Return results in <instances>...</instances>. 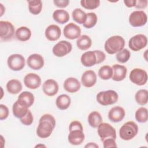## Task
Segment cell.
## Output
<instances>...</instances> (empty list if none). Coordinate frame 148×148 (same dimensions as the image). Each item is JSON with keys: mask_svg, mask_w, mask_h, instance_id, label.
Returning a JSON list of instances; mask_svg holds the SVG:
<instances>
[{"mask_svg": "<svg viewBox=\"0 0 148 148\" xmlns=\"http://www.w3.org/2000/svg\"><path fill=\"white\" fill-rule=\"evenodd\" d=\"M55 127L56 120L54 117L51 114H45L39 119V125L36 129V134L40 138H47L51 135Z\"/></svg>", "mask_w": 148, "mask_h": 148, "instance_id": "obj_1", "label": "cell"}, {"mask_svg": "<svg viewBox=\"0 0 148 148\" xmlns=\"http://www.w3.org/2000/svg\"><path fill=\"white\" fill-rule=\"evenodd\" d=\"M69 134L68 136V140L69 143L72 145H81L84 140L85 136L83 132L82 124L79 121H73L69 126Z\"/></svg>", "mask_w": 148, "mask_h": 148, "instance_id": "obj_2", "label": "cell"}, {"mask_svg": "<svg viewBox=\"0 0 148 148\" xmlns=\"http://www.w3.org/2000/svg\"><path fill=\"white\" fill-rule=\"evenodd\" d=\"M105 54L100 50L88 51L84 53L80 58L81 63L86 67H91L100 64L105 60Z\"/></svg>", "mask_w": 148, "mask_h": 148, "instance_id": "obj_3", "label": "cell"}, {"mask_svg": "<svg viewBox=\"0 0 148 148\" xmlns=\"http://www.w3.org/2000/svg\"><path fill=\"white\" fill-rule=\"evenodd\" d=\"M125 42L124 38L119 35L109 38L105 42L104 49L109 54H114L124 49Z\"/></svg>", "mask_w": 148, "mask_h": 148, "instance_id": "obj_4", "label": "cell"}, {"mask_svg": "<svg viewBox=\"0 0 148 148\" xmlns=\"http://www.w3.org/2000/svg\"><path fill=\"white\" fill-rule=\"evenodd\" d=\"M138 125L134 121H130L124 123L119 130L120 137L124 140H129L134 138L138 134Z\"/></svg>", "mask_w": 148, "mask_h": 148, "instance_id": "obj_5", "label": "cell"}, {"mask_svg": "<svg viewBox=\"0 0 148 148\" xmlns=\"http://www.w3.org/2000/svg\"><path fill=\"white\" fill-rule=\"evenodd\" d=\"M119 99L116 91L109 90L98 92L96 97L97 101L102 106H108L116 103Z\"/></svg>", "mask_w": 148, "mask_h": 148, "instance_id": "obj_6", "label": "cell"}, {"mask_svg": "<svg viewBox=\"0 0 148 148\" xmlns=\"http://www.w3.org/2000/svg\"><path fill=\"white\" fill-rule=\"evenodd\" d=\"M7 64L8 67L11 70L19 71L24 68L25 60L22 55L19 54H13L8 57Z\"/></svg>", "mask_w": 148, "mask_h": 148, "instance_id": "obj_7", "label": "cell"}, {"mask_svg": "<svg viewBox=\"0 0 148 148\" xmlns=\"http://www.w3.org/2000/svg\"><path fill=\"white\" fill-rule=\"evenodd\" d=\"M130 80L137 86H143L147 81V73L143 69L134 68L130 73Z\"/></svg>", "mask_w": 148, "mask_h": 148, "instance_id": "obj_8", "label": "cell"}, {"mask_svg": "<svg viewBox=\"0 0 148 148\" xmlns=\"http://www.w3.org/2000/svg\"><path fill=\"white\" fill-rule=\"evenodd\" d=\"M97 128V132L101 138V141H103L105 139L109 138H112L116 139V130L110 124L106 123H101Z\"/></svg>", "mask_w": 148, "mask_h": 148, "instance_id": "obj_9", "label": "cell"}, {"mask_svg": "<svg viewBox=\"0 0 148 148\" xmlns=\"http://www.w3.org/2000/svg\"><path fill=\"white\" fill-rule=\"evenodd\" d=\"M147 21V16L143 10L132 12L129 17V23L134 27H139L145 25Z\"/></svg>", "mask_w": 148, "mask_h": 148, "instance_id": "obj_10", "label": "cell"}, {"mask_svg": "<svg viewBox=\"0 0 148 148\" xmlns=\"http://www.w3.org/2000/svg\"><path fill=\"white\" fill-rule=\"evenodd\" d=\"M147 44L146 36L143 34H137L131 37L128 42V47L134 51H138L145 48Z\"/></svg>", "mask_w": 148, "mask_h": 148, "instance_id": "obj_11", "label": "cell"}, {"mask_svg": "<svg viewBox=\"0 0 148 148\" xmlns=\"http://www.w3.org/2000/svg\"><path fill=\"white\" fill-rule=\"evenodd\" d=\"M14 27L8 21H0V39L1 41L10 40L14 34Z\"/></svg>", "mask_w": 148, "mask_h": 148, "instance_id": "obj_12", "label": "cell"}, {"mask_svg": "<svg viewBox=\"0 0 148 148\" xmlns=\"http://www.w3.org/2000/svg\"><path fill=\"white\" fill-rule=\"evenodd\" d=\"M72 45L69 42L61 40L54 46L52 51L56 57H62L69 54L72 51Z\"/></svg>", "mask_w": 148, "mask_h": 148, "instance_id": "obj_13", "label": "cell"}, {"mask_svg": "<svg viewBox=\"0 0 148 148\" xmlns=\"http://www.w3.org/2000/svg\"><path fill=\"white\" fill-rule=\"evenodd\" d=\"M63 33L66 38L73 40L77 39L80 36L81 29L77 25L73 23H71L65 26Z\"/></svg>", "mask_w": 148, "mask_h": 148, "instance_id": "obj_14", "label": "cell"}, {"mask_svg": "<svg viewBox=\"0 0 148 148\" xmlns=\"http://www.w3.org/2000/svg\"><path fill=\"white\" fill-rule=\"evenodd\" d=\"M24 83L27 88L35 90L39 88L41 85V79L37 74L29 73L25 76Z\"/></svg>", "mask_w": 148, "mask_h": 148, "instance_id": "obj_15", "label": "cell"}, {"mask_svg": "<svg viewBox=\"0 0 148 148\" xmlns=\"http://www.w3.org/2000/svg\"><path fill=\"white\" fill-rule=\"evenodd\" d=\"M28 66L34 70H39L44 65V59L39 54H32L30 55L27 60Z\"/></svg>", "mask_w": 148, "mask_h": 148, "instance_id": "obj_16", "label": "cell"}, {"mask_svg": "<svg viewBox=\"0 0 148 148\" xmlns=\"http://www.w3.org/2000/svg\"><path fill=\"white\" fill-rule=\"evenodd\" d=\"M58 88L59 87L57 82L51 79L46 80L42 85L43 92L49 97L55 95L58 92Z\"/></svg>", "mask_w": 148, "mask_h": 148, "instance_id": "obj_17", "label": "cell"}, {"mask_svg": "<svg viewBox=\"0 0 148 148\" xmlns=\"http://www.w3.org/2000/svg\"><path fill=\"white\" fill-rule=\"evenodd\" d=\"M81 82L83 86L90 88L95 85L97 82V75L92 70L86 71L82 75Z\"/></svg>", "mask_w": 148, "mask_h": 148, "instance_id": "obj_18", "label": "cell"}, {"mask_svg": "<svg viewBox=\"0 0 148 148\" xmlns=\"http://www.w3.org/2000/svg\"><path fill=\"white\" fill-rule=\"evenodd\" d=\"M125 115L124 109L119 106L113 107L108 113L109 119L113 123H118L123 120Z\"/></svg>", "mask_w": 148, "mask_h": 148, "instance_id": "obj_19", "label": "cell"}, {"mask_svg": "<svg viewBox=\"0 0 148 148\" xmlns=\"http://www.w3.org/2000/svg\"><path fill=\"white\" fill-rule=\"evenodd\" d=\"M45 35L49 40L56 41L60 38L61 35V28L57 25L51 24L45 29Z\"/></svg>", "mask_w": 148, "mask_h": 148, "instance_id": "obj_20", "label": "cell"}, {"mask_svg": "<svg viewBox=\"0 0 148 148\" xmlns=\"http://www.w3.org/2000/svg\"><path fill=\"white\" fill-rule=\"evenodd\" d=\"M113 70L112 79L116 82H120L123 80L127 75V69L125 66L114 64L112 67Z\"/></svg>", "mask_w": 148, "mask_h": 148, "instance_id": "obj_21", "label": "cell"}, {"mask_svg": "<svg viewBox=\"0 0 148 148\" xmlns=\"http://www.w3.org/2000/svg\"><path fill=\"white\" fill-rule=\"evenodd\" d=\"M34 95L29 91H23L18 97L17 102L21 106L29 108L34 102Z\"/></svg>", "mask_w": 148, "mask_h": 148, "instance_id": "obj_22", "label": "cell"}, {"mask_svg": "<svg viewBox=\"0 0 148 148\" xmlns=\"http://www.w3.org/2000/svg\"><path fill=\"white\" fill-rule=\"evenodd\" d=\"M64 88L65 91L70 93H75L80 88L79 81L75 77H68L64 82Z\"/></svg>", "mask_w": 148, "mask_h": 148, "instance_id": "obj_23", "label": "cell"}, {"mask_svg": "<svg viewBox=\"0 0 148 148\" xmlns=\"http://www.w3.org/2000/svg\"><path fill=\"white\" fill-rule=\"evenodd\" d=\"M53 18L54 21L59 24H65L69 20L68 12L63 9L56 10L53 13Z\"/></svg>", "mask_w": 148, "mask_h": 148, "instance_id": "obj_24", "label": "cell"}, {"mask_svg": "<svg viewBox=\"0 0 148 148\" xmlns=\"http://www.w3.org/2000/svg\"><path fill=\"white\" fill-rule=\"evenodd\" d=\"M15 35L17 39L18 40L25 42L30 39L31 36V31L29 28L22 26L17 29Z\"/></svg>", "mask_w": 148, "mask_h": 148, "instance_id": "obj_25", "label": "cell"}, {"mask_svg": "<svg viewBox=\"0 0 148 148\" xmlns=\"http://www.w3.org/2000/svg\"><path fill=\"white\" fill-rule=\"evenodd\" d=\"M77 47L81 50H86L90 49L92 45V40L87 35L80 36L76 40Z\"/></svg>", "mask_w": 148, "mask_h": 148, "instance_id": "obj_26", "label": "cell"}, {"mask_svg": "<svg viewBox=\"0 0 148 148\" xmlns=\"http://www.w3.org/2000/svg\"><path fill=\"white\" fill-rule=\"evenodd\" d=\"M71 103V98L66 94H61L59 95L56 101L57 107L60 110L67 109Z\"/></svg>", "mask_w": 148, "mask_h": 148, "instance_id": "obj_27", "label": "cell"}, {"mask_svg": "<svg viewBox=\"0 0 148 148\" xmlns=\"http://www.w3.org/2000/svg\"><path fill=\"white\" fill-rule=\"evenodd\" d=\"M8 91L12 94H17L22 90L21 83L17 79H11L6 84Z\"/></svg>", "mask_w": 148, "mask_h": 148, "instance_id": "obj_28", "label": "cell"}, {"mask_svg": "<svg viewBox=\"0 0 148 148\" xmlns=\"http://www.w3.org/2000/svg\"><path fill=\"white\" fill-rule=\"evenodd\" d=\"M88 122L91 127L95 128L102 123V117L99 112L93 111L88 114Z\"/></svg>", "mask_w": 148, "mask_h": 148, "instance_id": "obj_29", "label": "cell"}, {"mask_svg": "<svg viewBox=\"0 0 148 148\" xmlns=\"http://www.w3.org/2000/svg\"><path fill=\"white\" fill-rule=\"evenodd\" d=\"M28 108L20 105L16 101L12 107V111L13 115L18 119L23 117L28 112Z\"/></svg>", "mask_w": 148, "mask_h": 148, "instance_id": "obj_30", "label": "cell"}, {"mask_svg": "<svg viewBox=\"0 0 148 148\" xmlns=\"http://www.w3.org/2000/svg\"><path fill=\"white\" fill-rule=\"evenodd\" d=\"M29 12L34 15L39 14L42 9V2L40 0L28 1Z\"/></svg>", "mask_w": 148, "mask_h": 148, "instance_id": "obj_31", "label": "cell"}, {"mask_svg": "<svg viewBox=\"0 0 148 148\" xmlns=\"http://www.w3.org/2000/svg\"><path fill=\"white\" fill-rule=\"evenodd\" d=\"M72 16L73 20L80 24H83L86 20L87 14L79 8L74 9L72 11Z\"/></svg>", "mask_w": 148, "mask_h": 148, "instance_id": "obj_32", "label": "cell"}, {"mask_svg": "<svg viewBox=\"0 0 148 148\" xmlns=\"http://www.w3.org/2000/svg\"><path fill=\"white\" fill-rule=\"evenodd\" d=\"M135 99L137 103L140 105H145L148 101V91L145 89L138 90L135 95Z\"/></svg>", "mask_w": 148, "mask_h": 148, "instance_id": "obj_33", "label": "cell"}, {"mask_svg": "<svg viewBox=\"0 0 148 148\" xmlns=\"http://www.w3.org/2000/svg\"><path fill=\"white\" fill-rule=\"evenodd\" d=\"M112 68L109 65H103L98 71V76L102 80H109L112 77Z\"/></svg>", "mask_w": 148, "mask_h": 148, "instance_id": "obj_34", "label": "cell"}, {"mask_svg": "<svg viewBox=\"0 0 148 148\" xmlns=\"http://www.w3.org/2000/svg\"><path fill=\"white\" fill-rule=\"evenodd\" d=\"M98 17L96 14L94 12H90L87 14L86 20L83 25L86 28L90 29L94 27L96 25Z\"/></svg>", "mask_w": 148, "mask_h": 148, "instance_id": "obj_35", "label": "cell"}, {"mask_svg": "<svg viewBox=\"0 0 148 148\" xmlns=\"http://www.w3.org/2000/svg\"><path fill=\"white\" fill-rule=\"evenodd\" d=\"M135 116L136 120L139 123H146L148 119L147 109L144 107L139 108L136 110Z\"/></svg>", "mask_w": 148, "mask_h": 148, "instance_id": "obj_36", "label": "cell"}, {"mask_svg": "<svg viewBox=\"0 0 148 148\" xmlns=\"http://www.w3.org/2000/svg\"><path fill=\"white\" fill-rule=\"evenodd\" d=\"M131 57L130 51L127 49H123L121 51H119L116 56V60L120 63H125L127 62Z\"/></svg>", "mask_w": 148, "mask_h": 148, "instance_id": "obj_37", "label": "cell"}, {"mask_svg": "<svg viewBox=\"0 0 148 148\" xmlns=\"http://www.w3.org/2000/svg\"><path fill=\"white\" fill-rule=\"evenodd\" d=\"M81 6L88 10H93L97 8L100 5L99 0H82L80 1Z\"/></svg>", "mask_w": 148, "mask_h": 148, "instance_id": "obj_38", "label": "cell"}, {"mask_svg": "<svg viewBox=\"0 0 148 148\" xmlns=\"http://www.w3.org/2000/svg\"><path fill=\"white\" fill-rule=\"evenodd\" d=\"M34 121V117L31 112L29 110L28 113L22 118L20 119L21 123L25 125H30Z\"/></svg>", "mask_w": 148, "mask_h": 148, "instance_id": "obj_39", "label": "cell"}, {"mask_svg": "<svg viewBox=\"0 0 148 148\" xmlns=\"http://www.w3.org/2000/svg\"><path fill=\"white\" fill-rule=\"evenodd\" d=\"M9 109L8 107L3 104L0 105V120H5L9 116Z\"/></svg>", "mask_w": 148, "mask_h": 148, "instance_id": "obj_40", "label": "cell"}, {"mask_svg": "<svg viewBox=\"0 0 148 148\" xmlns=\"http://www.w3.org/2000/svg\"><path fill=\"white\" fill-rule=\"evenodd\" d=\"M103 145L104 148H109V147H117L116 142L115 139L109 138L105 139L103 141Z\"/></svg>", "mask_w": 148, "mask_h": 148, "instance_id": "obj_41", "label": "cell"}, {"mask_svg": "<svg viewBox=\"0 0 148 148\" xmlns=\"http://www.w3.org/2000/svg\"><path fill=\"white\" fill-rule=\"evenodd\" d=\"M53 3L54 5L61 8H64L68 6V5L69 3V0H54Z\"/></svg>", "mask_w": 148, "mask_h": 148, "instance_id": "obj_42", "label": "cell"}, {"mask_svg": "<svg viewBox=\"0 0 148 148\" xmlns=\"http://www.w3.org/2000/svg\"><path fill=\"white\" fill-rule=\"evenodd\" d=\"M147 5V0H138L136 1L135 7L136 9H145Z\"/></svg>", "mask_w": 148, "mask_h": 148, "instance_id": "obj_43", "label": "cell"}, {"mask_svg": "<svg viewBox=\"0 0 148 148\" xmlns=\"http://www.w3.org/2000/svg\"><path fill=\"white\" fill-rule=\"evenodd\" d=\"M124 3L128 8H132L135 6L136 0H124Z\"/></svg>", "mask_w": 148, "mask_h": 148, "instance_id": "obj_44", "label": "cell"}, {"mask_svg": "<svg viewBox=\"0 0 148 148\" xmlns=\"http://www.w3.org/2000/svg\"><path fill=\"white\" fill-rule=\"evenodd\" d=\"M84 147H96V148L99 147V146H98V145H97L95 143H92V142L88 143Z\"/></svg>", "mask_w": 148, "mask_h": 148, "instance_id": "obj_45", "label": "cell"}, {"mask_svg": "<svg viewBox=\"0 0 148 148\" xmlns=\"http://www.w3.org/2000/svg\"><path fill=\"white\" fill-rule=\"evenodd\" d=\"M0 5H1V16H2V15H3V12H2V10H3V9H2V8H3V5H2V3H0Z\"/></svg>", "mask_w": 148, "mask_h": 148, "instance_id": "obj_46", "label": "cell"}]
</instances>
